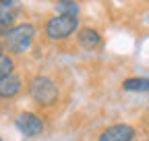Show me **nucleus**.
Masks as SVG:
<instances>
[{"label": "nucleus", "instance_id": "11", "mask_svg": "<svg viewBox=\"0 0 149 141\" xmlns=\"http://www.w3.org/2000/svg\"><path fill=\"white\" fill-rule=\"evenodd\" d=\"M15 73V58L6 52H0V79Z\"/></svg>", "mask_w": 149, "mask_h": 141}, {"label": "nucleus", "instance_id": "13", "mask_svg": "<svg viewBox=\"0 0 149 141\" xmlns=\"http://www.w3.org/2000/svg\"><path fill=\"white\" fill-rule=\"evenodd\" d=\"M0 141H4V139H2V137H0Z\"/></svg>", "mask_w": 149, "mask_h": 141}, {"label": "nucleus", "instance_id": "5", "mask_svg": "<svg viewBox=\"0 0 149 141\" xmlns=\"http://www.w3.org/2000/svg\"><path fill=\"white\" fill-rule=\"evenodd\" d=\"M23 6L19 0H0V29L6 31L15 25V21L19 19Z\"/></svg>", "mask_w": 149, "mask_h": 141}, {"label": "nucleus", "instance_id": "9", "mask_svg": "<svg viewBox=\"0 0 149 141\" xmlns=\"http://www.w3.org/2000/svg\"><path fill=\"white\" fill-rule=\"evenodd\" d=\"M56 15H66V17H79L81 6L77 0H56Z\"/></svg>", "mask_w": 149, "mask_h": 141}, {"label": "nucleus", "instance_id": "6", "mask_svg": "<svg viewBox=\"0 0 149 141\" xmlns=\"http://www.w3.org/2000/svg\"><path fill=\"white\" fill-rule=\"evenodd\" d=\"M135 129L130 125L118 122V125H110L108 129H104L97 137V141H133L135 139Z\"/></svg>", "mask_w": 149, "mask_h": 141}, {"label": "nucleus", "instance_id": "10", "mask_svg": "<svg viewBox=\"0 0 149 141\" xmlns=\"http://www.w3.org/2000/svg\"><path fill=\"white\" fill-rule=\"evenodd\" d=\"M122 89H126V91H137V94L149 91V79H147V77H128V79L122 81Z\"/></svg>", "mask_w": 149, "mask_h": 141}, {"label": "nucleus", "instance_id": "7", "mask_svg": "<svg viewBox=\"0 0 149 141\" xmlns=\"http://www.w3.org/2000/svg\"><path fill=\"white\" fill-rule=\"evenodd\" d=\"M23 91V79L17 73L0 79V100H13Z\"/></svg>", "mask_w": 149, "mask_h": 141}, {"label": "nucleus", "instance_id": "12", "mask_svg": "<svg viewBox=\"0 0 149 141\" xmlns=\"http://www.w3.org/2000/svg\"><path fill=\"white\" fill-rule=\"evenodd\" d=\"M4 50V44H2V40H0V52H2Z\"/></svg>", "mask_w": 149, "mask_h": 141}, {"label": "nucleus", "instance_id": "1", "mask_svg": "<svg viewBox=\"0 0 149 141\" xmlns=\"http://www.w3.org/2000/svg\"><path fill=\"white\" fill-rule=\"evenodd\" d=\"M2 35H4L2 38L4 50L10 56H19V54H25L31 48V44L35 42L37 29H35L33 23H17L10 29H6Z\"/></svg>", "mask_w": 149, "mask_h": 141}, {"label": "nucleus", "instance_id": "2", "mask_svg": "<svg viewBox=\"0 0 149 141\" xmlns=\"http://www.w3.org/2000/svg\"><path fill=\"white\" fill-rule=\"evenodd\" d=\"M27 89H29L31 100L35 104H40V106H54L60 98L58 83L48 75H33L29 79Z\"/></svg>", "mask_w": 149, "mask_h": 141}, {"label": "nucleus", "instance_id": "8", "mask_svg": "<svg viewBox=\"0 0 149 141\" xmlns=\"http://www.w3.org/2000/svg\"><path fill=\"white\" fill-rule=\"evenodd\" d=\"M77 42H79L81 48L93 50L95 46L102 44V35H100L97 29H93V27H83V29H79V33H77Z\"/></svg>", "mask_w": 149, "mask_h": 141}, {"label": "nucleus", "instance_id": "4", "mask_svg": "<svg viewBox=\"0 0 149 141\" xmlns=\"http://www.w3.org/2000/svg\"><path fill=\"white\" fill-rule=\"evenodd\" d=\"M15 127H17L19 133H21L23 137H27V139L40 137L44 133V129H46L42 116H37L35 112H21L15 118Z\"/></svg>", "mask_w": 149, "mask_h": 141}, {"label": "nucleus", "instance_id": "3", "mask_svg": "<svg viewBox=\"0 0 149 141\" xmlns=\"http://www.w3.org/2000/svg\"><path fill=\"white\" fill-rule=\"evenodd\" d=\"M77 29H79V19L77 17H66V15H54L44 25L46 38L52 42H64L77 33Z\"/></svg>", "mask_w": 149, "mask_h": 141}]
</instances>
